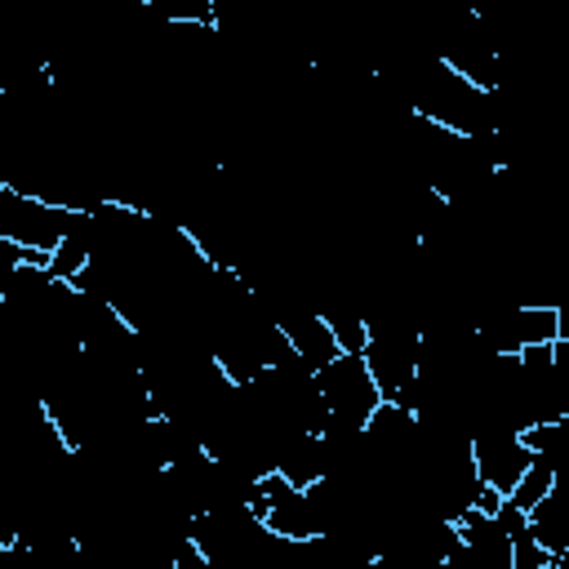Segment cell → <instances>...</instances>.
<instances>
[{
    "label": "cell",
    "mask_w": 569,
    "mask_h": 569,
    "mask_svg": "<svg viewBox=\"0 0 569 569\" xmlns=\"http://www.w3.org/2000/svg\"><path fill=\"white\" fill-rule=\"evenodd\" d=\"M560 485V471H556V453H533L529 458V467L520 471V480L511 485V493H507V502L516 507V511H533L551 489Z\"/></svg>",
    "instance_id": "cell-1"
}]
</instances>
